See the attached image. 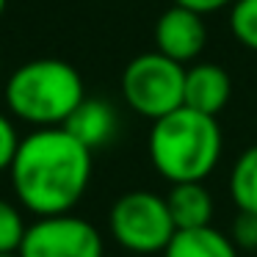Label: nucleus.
I'll list each match as a JSON object with an SVG mask.
<instances>
[{"instance_id": "obj_1", "label": "nucleus", "mask_w": 257, "mask_h": 257, "mask_svg": "<svg viewBox=\"0 0 257 257\" xmlns=\"http://www.w3.org/2000/svg\"><path fill=\"white\" fill-rule=\"evenodd\" d=\"M9 177L17 202L36 218L72 213L91 183V150L64 127H36L20 139Z\"/></svg>"}, {"instance_id": "obj_2", "label": "nucleus", "mask_w": 257, "mask_h": 257, "mask_svg": "<svg viewBox=\"0 0 257 257\" xmlns=\"http://www.w3.org/2000/svg\"><path fill=\"white\" fill-rule=\"evenodd\" d=\"M221 150L224 139L216 116L183 105L152 122L150 161L155 172L172 185L205 183V177L221 161Z\"/></svg>"}, {"instance_id": "obj_3", "label": "nucleus", "mask_w": 257, "mask_h": 257, "mask_svg": "<svg viewBox=\"0 0 257 257\" xmlns=\"http://www.w3.org/2000/svg\"><path fill=\"white\" fill-rule=\"evenodd\" d=\"M83 100V78L72 64L61 58L28 61L6 80L9 111L34 127H64V122Z\"/></svg>"}, {"instance_id": "obj_4", "label": "nucleus", "mask_w": 257, "mask_h": 257, "mask_svg": "<svg viewBox=\"0 0 257 257\" xmlns=\"http://www.w3.org/2000/svg\"><path fill=\"white\" fill-rule=\"evenodd\" d=\"M185 67L158 50L141 53L122 72V97L139 116L161 119L183 108Z\"/></svg>"}, {"instance_id": "obj_5", "label": "nucleus", "mask_w": 257, "mask_h": 257, "mask_svg": "<svg viewBox=\"0 0 257 257\" xmlns=\"http://www.w3.org/2000/svg\"><path fill=\"white\" fill-rule=\"evenodd\" d=\"M108 227L113 240L136 254L163 251L177 232L166 196H158L152 191H130L119 196L111 207Z\"/></svg>"}, {"instance_id": "obj_6", "label": "nucleus", "mask_w": 257, "mask_h": 257, "mask_svg": "<svg viewBox=\"0 0 257 257\" xmlns=\"http://www.w3.org/2000/svg\"><path fill=\"white\" fill-rule=\"evenodd\" d=\"M102 235L91 221L61 213L28 224L17 254L20 257H102Z\"/></svg>"}, {"instance_id": "obj_7", "label": "nucleus", "mask_w": 257, "mask_h": 257, "mask_svg": "<svg viewBox=\"0 0 257 257\" xmlns=\"http://www.w3.org/2000/svg\"><path fill=\"white\" fill-rule=\"evenodd\" d=\"M207 45V25L202 14L172 6L155 23V50L177 64H191Z\"/></svg>"}, {"instance_id": "obj_8", "label": "nucleus", "mask_w": 257, "mask_h": 257, "mask_svg": "<svg viewBox=\"0 0 257 257\" xmlns=\"http://www.w3.org/2000/svg\"><path fill=\"white\" fill-rule=\"evenodd\" d=\"M232 97V78L218 64H194L185 69V89H183V105L191 111L216 116L224 111V105Z\"/></svg>"}, {"instance_id": "obj_9", "label": "nucleus", "mask_w": 257, "mask_h": 257, "mask_svg": "<svg viewBox=\"0 0 257 257\" xmlns=\"http://www.w3.org/2000/svg\"><path fill=\"white\" fill-rule=\"evenodd\" d=\"M116 127H119V119L113 105L105 100H97V97H86L72 111V116L64 122V130L69 136H75L91 152L105 147L116 136Z\"/></svg>"}, {"instance_id": "obj_10", "label": "nucleus", "mask_w": 257, "mask_h": 257, "mask_svg": "<svg viewBox=\"0 0 257 257\" xmlns=\"http://www.w3.org/2000/svg\"><path fill=\"white\" fill-rule=\"evenodd\" d=\"M169 213L177 229H199L210 227L213 218V196L202 183H177L166 196Z\"/></svg>"}, {"instance_id": "obj_11", "label": "nucleus", "mask_w": 257, "mask_h": 257, "mask_svg": "<svg viewBox=\"0 0 257 257\" xmlns=\"http://www.w3.org/2000/svg\"><path fill=\"white\" fill-rule=\"evenodd\" d=\"M163 257H240L232 238L216 227L199 229H177Z\"/></svg>"}, {"instance_id": "obj_12", "label": "nucleus", "mask_w": 257, "mask_h": 257, "mask_svg": "<svg viewBox=\"0 0 257 257\" xmlns=\"http://www.w3.org/2000/svg\"><path fill=\"white\" fill-rule=\"evenodd\" d=\"M229 194L240 213L257 216V144L238 155L229 172Z\"/></svg>"}, {"instance_id": "obj_13", "label": "nucleus", "mask_w": 257, "mask_h": 257, "mask_svg": "<svg viewBox=\"0 0 257 257\" xmlns=\"http://www.w3.org/2000/svg\"><path fill=\"white\" fill-rule=\"evenodd\" d=\"M229 28L246 50L257 53V0H235L229 9Z\"/></svg>"}, {"instance_id": "obj_14", "label": "nucleus", "mask_w": 257, "mask_h": 257, "mask_svg": "<svg viewBox=\"0 0 257 257\" xmlns=\"http://www.w3.org/2000/svg\"><path fill=\"white\" fill-rule=\"evenodd\" d=\"M28 229L17 205L0 199V254H17L23 235Z\"/></svg>"}, {"instance_id": "obj_15", "label": "nucleus", "mask_w": 257, "mask_h": 257, "mask_svg": "<svg viewBox=\"0 0 257 257\" xmlns=\"http://www.w3.org/2000/svg\"><path fill=\"white\" fill-rule=\"evenodd\" d=\"M229 238H232V243L238 251H257V216L254 213H240L238 210Z\"/></svg>"}, {"instance_id": "obj_16", "label": "nucleus", "mask_w": 257, "mask_h": 257, "mask_svg": "<svg viewBox=\"0 0 257 257\" xmlns=\"http://www.w3.org/2000/svg\"><path fill=\"white\" fill-rule=\"evenodd\" d=\"M17 147H20L17 127H14V122L6 113H0V172H9V169H12Z\"/></svg>"}, {"instance_id": "obj_17", "label": "nucleus", "mask_w": 257, "mask_h": 257, "mask_svg": "<svg viewBox=\"0 0 257 257\" xmlns=\"http://www.w3.org/2000/svg\"><path fill=\"white\" fill-rule=\"evenodd\" d=\"M235 0H174V6H183L188 12H196V14H213V12H221V9L232 6Z\"/></svg>"}, {"instance_id": "obj_18", "label": "nucleus", "mask_w": 257, "mask_h": 257, "mask_svg": "<svg viewBox=\"0 0 257 257\" xmlns=\"http://www.w3.org/2000/svg\"><path fill=\"white\" fill-rule=\"evenodd\" d=\"M6 3L9 0H0V17H3V12H6Z\"/></svg>"}, {"instance_id": "obj_19", "label": "nucleus", "mask_w": 257, "mask_h": 257, "mask_svg": "<svg viewBox=\"0 0 257 257\" xmlns=\"http://www.w3.org/2000/svg\"><path fill=\"white\" fill-rule=\"evenodd\" d=\"M0 257H20V254H0Z\"/></svg>"}]
</instances>
